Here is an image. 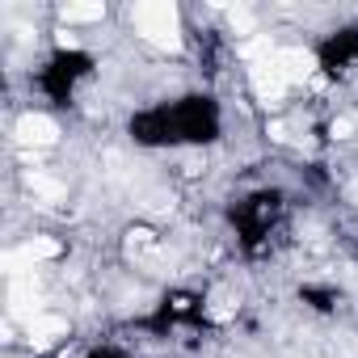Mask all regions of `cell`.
Masks as SVG:
<instances>
[{
  "mask_svg": "<svg viewBox=\"0 0 358 358\" xmlns=\"http://www.w3.org/2000/svg\"><path fill=\"white\" fill-rule=\"evenodd\" d=\"M135 26L148 43L156 47H177L182 43V17H177L173 5H164V0H152V5H139L135 9Z\"/></svg>",
  "mask_w": 358,
  "mask_h": 358,
  "instance_id": "obj_1",
  "label": "cell"
},
{
  "mask_svg": "<svg viewBox=\"0 0 358 358\" xmlns=\"http://www.w3.org/2000/svg\"><path fill=\"white\" fill-rule=\"evenodd\" d=\"M287 76H282V68L274 64V59H262V64H253V89H257V97L266 101V106H278L282 101V93H287Z\"/></svg>",
  "mask_w": 358,
  "mask_h": 358,
  "instance_id": "obj_2",
  "label": "cell"
},
{
  "mask_svg": "<svg viewBox=\"0 0 358 358\" xmlns=\"http://www.w3.org/2000/svg\"><path fill=\"white\" fill-rule=\"evenodd\" d=\"M17 139H22L26 148H47V143L59 139V127H55L51 118H43V114H26V118L17 122Z\"/></svg>",
  "mask_w": 358,
  "mask_h": 358,
  "instance_id": "obj_3",
  "label": "cell"
},
{
  "mask_svg": "<svg viewBox=\"0 0 358 358\" xmlns=\"http://www.w3.org/2000/svg\"><path fill=\"white\" fill-rule=\"evenodd\" d=\"M274 64L282 68V76H287V80H308V76L316 72V59H312V51H299V47H291V51L274 55Z\"/></svg>",
  "mask_w": 358,
  "mask_h": 358,
  "instance_id": "obj_4",
  "label": "cell"
},
{
  "mask_svg": "<svg viewBox=\"0 0 358 358\" xmlns=\"http://www.w3.org/2000/svg\"><path fill=\"white\" fill-rule=\"evenodd\" d=\"M17 262H51V257H59V241H51V236H30L26 245H22V253H13Z\"/></svg>",
  "mask_w": 358,
  "mask_h": 358,
  "instance_id": "obj_5",
  "label": "cell"
},
{
  "mask_svg": "<svg viewBox=\"0 0 358 358\" xmlns=\"http://www.w3.org/2000/svg\"><path fill=\"white\" fill-rule=\"evenodd\" d=\"M64 333H68V320H59V316H34L30 320V341L34 345H47V341H55Z\"/></svg>",
  "mask_w": 358,
  "mask_h": 358,
  "instance_id": "obj_6",
  "label": "cell"
},
{
  "mask_svg": "<svg viewBox=\"0 0 358 358\" xmlns=\"http://www.w3.org/2000/svg\"><path fill=\"white\" fill-rule=\"evenodd\" d=\"M106 5H64V22H101Z\"/></svg>",
  "mask_w": 358,
  "mask_h": 358,
  "instance_id": "obj_7",
  "label": "cell"
},
{
  "mask_svg": "<svg viewBox=\"0 0 358 358\" xmlns=\"http://www.w3.org/2000/svg\"><path fill=\"white\" fill-rule=\"evenodd\" d=\"M30 190H34L38 199H59V194H64V186L55 182V177H47V173H30Z\"/></svg>",
  "mask_w": 358,
  "mask_h": 358,
  "instance_id": "obj_8",
  "label": "cell"
},
{
  "mask_svg": "<svg viewBox=\"0 0 358 358\" xmlns=\"http://www.w3.org/2000/svg\"><path fill=\"white\" fill-rule=\"evenodd\" d=\"M350 131H354V122H350V118H337V122H333V135H337V139H345Z\"/></svg>",
  "mask_w": 358,
  "mask_h": 358,
  "instance_id": "obj_9",
  "label": "cell"
}]
</instances>
